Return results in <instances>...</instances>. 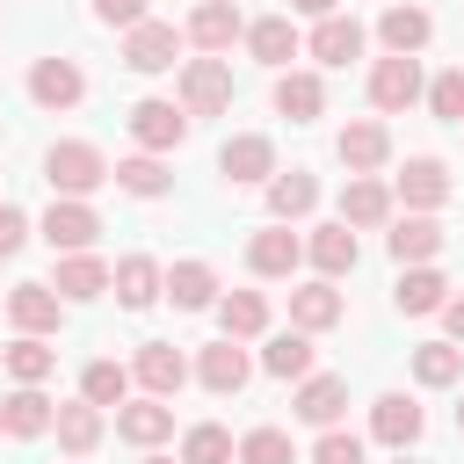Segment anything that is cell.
I'll list each match as a JSON object with an SVG mask.
<instances>
[{"mask_svg": "<svg viewBox=\"0 0 464 464\" xmlns=\"http://www.w3.org/2000/svg\"><path fill=\"white\" fill-rule=\"evenodd\" d=\"M44 181H51L58 196L87 203V196L109 181V160H102V145H87V138H58V145L44 152Z\"/></svg>", "mask_w": 464, "mask_h": 464, "instance_id": "obj_1", "label": "cell"}, {"mask_svg": "<svg viewBox=\"0 0 464 464\" xmlns=\"http://www.w3.org/2000/svg\"><path fill=\"white\" fill-rule=\"evenodd\" d=\"M232 109V65L225 58H188L181 65V116H225Z\"/></svg>", "mask_w": 464, "mask_h": 464, "instance_id": "obj_2", "label": "cell"}, {"mask_svg": "<svg viewBox=\"0 0 464 464\" xmlns=\"http://www.w3.org/2000/svg\"><path fill=\"white\" fill-rule=\"evenodd\" d=\"M239 36H246V14H239L232 0H196V7H188V22H181V44H196L203 58L232 51Z\"/></svg>", "mask_w": 464, "mask_h": 464, "instance_id": "obj_3", "label": "cell"}, {"mask_svg": "<svg viewBox=\"0 0 464 464\" xmlns=\"http://www.w3.org/2000/svg\"><path fill=\"white\" fill-rule=\"evenodd\" d=\"M44 246L51 254H87L94 239H102V218H94V203H72V196H58L51 210H44Z\"/></svg>", "mask_w": 464, "mask_h": 464, "instance_id": "obj_4", "label": "cell"}, {"mask_svg": "<svg viewBox=\"0 0 464 464\" xmlns=\"http://www.w3.org/2000/svg\"><path fill=\"white\" fill-rule=\"evenodd\" d=\"M428 87H420V58H377L370 65V109H384V116H399V109H413Z\"/></svg>", "mask_w": 464, "mask_h": 464, "instance_id": "obj_5", "label": "cell"}, {"mask_svg": "<svg viewBox=\"0 0 464 464\" xmlns=\"http://www.w3.org/2000/svg\"><path fill=\"white\" fill-rule=\"evenodd\" d=\"M218 174H225L232 188H254V181H268V174H276V145H268L261 130H239V138H225V145H218Z\"/></svg>", "mask_w": 464, "mask_h": 464, "instance_id": "obj_6", "label": "cell"}, {"mask_svg": "<svg viewBox=\"0 0 464 464\" xmlns=\"http://www.w3.org/2000/svg\"><path fill=\"white\" fill-rule=\"evenodd\" d=\"M109 290H116V304H123V312H152V304H160V290H167V268H160L152 254H123V261L109 268Z\"/></svg>", "mask_w": 464, "mask_h": 464, "instance_id": "obj_7", "label": "cell"}, {"mask_svg": "<svg viewBox=\"0 0 464 464\" xmlns=\"http://www.w3.org/2000/svg\"><path fill=\"white\" fill-rule=\"evenodd\" d=\"M7 319H14V334L51 341V334H58V319H65V297H58L51 283H14V290H7Z\"/></svg>", "mask_w": 464, "mask_h": 464, "instance_id": "obj_8", "label": "cell"}, {"mask_svg": "<svg viewBox=\"0 0 464 464\" xmlns=\"http://www.w3.org/2000/svg\"><path fill=\"white\" fill-rule=\"evenodd\" d=\"M290 413L304 420V428H341V413H348V377H297V399H290Z\"/></svg>", "mask_w": 464, "mask_h": 464, "instance_id": "obj_9", "label": "cell"}, {"mask_svg": "<svg viewBox=\"0 0 464 464\" xmlns=\"http://www.w3.org/2000/svg\"><path fill=\"white\" fill-rule=\"evenodd\" d=\"M174 51H181V29L174 22H138V29H123V65L130 72H167L174 65Z\"/></svg>", "mask_w": 464, "mask_h": 464, "instance_id": "obj_10", "label": "cell"}, {"mask_svg": "<svg viewBox=\"0 0 464 464\" xmlns=\"http://www.w3.org/2000/svg\"><path fill=\"white\" fill-rule=\"evenodd\" d=\"M130 138H138L152 160H160V152H174V145L188 138V116H181V102H160V94H152V102H138V109H130Z\"/></svg>", "mask_w": 464, "mask_h": 464, "instance_id": "obj_11", "label": "cell"}, {"mask_svg": "<svg viewBox=\"0 0 464 464\" xmlns=\"http://www.w3.org/2000/svg\"><path fill=\"white\" fill-rule=\"evenodd\" d=\"M130 377L145 384V399H174V392L188 384V355H181L174 341H145L138 362H130Z\"/></svg>", "mask_w": 464, "mask_h": 464, "instance_id": "obj_12", "label": "cell"}, {"mask_svg": "<svg viewBox=\"0 0 464 464\" xmlns=\"http://www.w3.org/2000/svg\"><path fill=\"white\" fill-rule=\"evenodd\" d=\"M246 377H254V362H246V348H239V341H210V348L196 355V384H203L210 399L246 392Z\"/></svg>", "mask_w": 464, "mask_h": 464, "instance_id": "obj_13", "label": "cell"}, {"mask_svg": "<svg viewBox=\"0 0 464 464\" xmlns=\"http://www.w3.org/2000/svg\"><path fill=\"white\" fill-rule=\"evenodd\" d=\"M80 94H87V72L72 58H36L29 65V102L36 109H72Z\"/></svg>", "mask_w": 464, "mask_h": 464, "instance_id": "obj_14", "label": "cell"}, {"mask_svg": "<svg viewBox=\"0 0 464 464\" xmlns=\"http://www.w3.org/2000/svg\"><path fill=\"white\" fill-rule=\"evenodd\" d=\"M399 196H406V210H442L450 203V167L435 160V152H413L406 167H399Z\"/></svg>", "mask_w": 464, "mask_h": 464, "instance_id": "obj_15", "label": "cell"}, {"mask_svg": "<svg viewBox=\"0 0 464 464\" xmlns=\"http://www.w3.org/2000/svg\"><path fill=\"white\" fill-rule=\"evenodd\" d=\"M297 261H304V239H297L290 225H261V232L246 239V268L268 276V283H276V276H297Z\"/></svg>", "mask_w": 464, "mask_h": 464, "instance_id": "obj_16", "label": "cell"}, {"mask_svg": "<svg viewBox=\"0 0 464 464\" xmlns=\"http://www.w3.org/2000/svg\"><path fill=\"white\" fill-rule=\"evenodd\" d=\"M304 261L319 268V283H341V276H355V261H362V246H355V232L334 218V225H319L312 239H304Z\"/></svg>", "mask_w": 464, "mask_h": 464, "instance_id": "obj_17", "label": "cell"}, {"mask_svg": "<svg viewBox=\"0 0 464 464\" xmlns=\"http://www.w3.org/2000/svg\"><path fill=\"white\" fill-rule=\"evenodd\" d=\"M420 428H428V413H420L406 392H384V399L370 406V435H377L384 450H413V442H420Z\"/></svg>", "mask_w": 464, "mask_h": 464, "instance_id": "obj_18", "label": "cell"}, {"mask_svg": "<svg viewBox=\"0 0 464 464\" xmlns=\"http://www.w3.org/2000/svg\"><path fill=\"white\" fill-rule=\"evenodd\" d=\"M384 246H392V261H399V268H420V261H435V254H442V225H435L428 210H406V218L384 232Z\"/></svg>", "mask_w": 464, "mask_h": 464, "instance_id": "obj_19", "label": "cell"}, {"mask_svg": "<svg viewBox=\"0 0 464 464\" xmlns=\"http://www.w3.org/2000/svg\"><path fill=\"white\" fill-rule=\"evenodd\" d=\"M116 435L130 450H160L174 435V406L167 399H130V406H116Z\"/></svg>", "mask_w": 464, "mask_h": 464, "instance_id": "obj_20", "label": "cell"}, {"mask_svg": "<svg viewBox=\"0 0 464 464\" xmlns=\"http://www.w3.org/2000/svg\"><path fill=\"white\" fill-rule=\"evenodd\" d=\"M239 44H246V58H254V65H276V72L304 51V44H297V29H290V14H261V22H246V36H239Z\"/></svg>", "mask_w": 464, "mask_h": 464, "instance_id": "obj_21", "label": "cell"}, {"mask_svg": "<svg viewBox=\"0 0 464 464\" xmlns=\"http://www.w3.org/2000/svg\"><path fill=\"white\" fill-rule=\"evenodd\" d=\"M334 152H341V167H348V174H377V167L392 160V130H384L377 116H362V123H348V130H341V145H334Z\"/></svg>", "mask_w": 464, "mask_h": 464, "instance_id": "obj_22", "label": "cell"}, {"mask_svg": "<svg viewBox=\"0 0 464 464\" xmlns=\"http://www.w3.org/2000/svg\"><path fill=\"white\" fill-rule=\"evenodd\" d=\"M261 188H268V218H276V225H290V218H312V210H319V181H312L304 167H290V174L276 167Z\"/></svg>", "mask_w": 464, "mask_h": 464, "instance_id": "obj_23", "label": "cell"}, {"mask_svg": "<svg viewBox=\"0 0 464 464\" xmlns=\"http://www.w3.org/2000/svg\"><path fill=\"white\" fill-rule=\"evenodd\" d=\"M392 218V188L377 181V174H348V188H341V225L348 232H370V225H384Z\"/></svg>", "mask_w": 464, "mask_h": 464, "instance_id": "obj_24", "label": "cell"}, {"mask_svg": "<svg viewBox=\"0 0 464 464\" xmlns=\"http://www.w3.org/2000/svg\"><path fill=\"white\" fill-rule=\"evenodd\" d=\"M51 290H58L65 304H87V297H102V290H109V261H102V254H58Z\"/></svg>", "mask_w": 464, "mask_h": 464, "instance_id": "obj_25", "label": "cell"}, {"mask_svg": "<svg viewBox=\"0 0 464 464\" xmlns=\"http://www.w3.org/2000/svg\"><path fill=\"white\" fill-rule=\"evenodd\" d=\"M341 319H348V304H341L334 283H297V290H290V326H297V334H326V326H341Z\"/></svg>", "mask_w": 464, "mask_h": 464, "instance_id": "obj_26", "label": "cell"}, {"mask_svg": "<svg viewBox=\"0 0 464 464\" xmlns=\"http://www.w3.org/2000/svg\"><path fill=\"white\" fill-rule=\"evenodd\" d=\"M51 399H44V384H14L7 399H0V435H14V442H29V435H44L51 428Z\"/></svg>", "mask_w": 464, "mask_h": 464, "instance_id": "obj_27", "label": "cell"}, {"mask_svg": "<svg viewBox=\"0 0 464 464\" xmlns=\"http://www.w3.org/2000/svg\"><path fill=\"white\" fill-rule=\"evenodd\" d=\"M428 36H435L428 7H384V14H377V44H384V58H413Z\"/></svg>", "mask_w": 464, "mask_h": 464, "instance_id": "obj_28", "label": "cell"}, {"mask_svg": "<svg viewBox=\"0 0 464 464\" xmlns=\"http://www.w3.org/2000/svg\"><path fill=\"white\" fill-rule=\"evenodd\" d=\"M276 116H290V123L326 116V80L319 72H276Z\"/></svg>", "mask_w": 464, "mask_h": 464, "instance_id": "obj_29", "label": "cell"}, {"mask_svg": "<svg viewBox=\"0 0 464 464\" xmlns=\"http://www.w3.org/2000/svg\"><path fill=\"white\" fill-rule=\"evenodd\" d=\"M304 51H312L319 65H348V58H362V22H355V14H326Z\"/></svg>", "mask_w": 464, "mask_h": 464, "instance_id": "obj_30", "label": "cell"}, {"mask_svg": "<svg viewBox=\"0 0 464 464\" xmlns=\"http://www.w3.org/2000/svg\"><path fill=\"white\" fill-rule=\"evenodd\" d=\"M109 181H116L123 196H138V203H152V196H167V188H174L167 160H152V152H130V160H116V167H109Z\"/></svg>", "mask_w": 464, "mask_h": 464, "instance_id": "obj_31", "label": "cell"}, {"mask_svg": "<svg viewBox=\"0 0 464 464\" xmlns=\"http://www.w3.org/2000/svg\"><path fill=\"white\" fill-rule=\"evenodd\" d=\"M167 297H174L181 312H210V304H218V268H210V261H174V268H167Z\"/></svg>", "mask_w": 464, "mask_h": 464, "instance_id": "obj_32", "label": "cell"}, {"mask_svg": "<svg viewBox=\"0 0 464 464\" xmlns=\"http://www.w3.org/2000/svg\"><path fill=\"white\" fill-rule=\"evenodd\" d=\"M218 319H225V341H254V334H268V297L261 290H225Z\"/></svg>", "mask_w": 464, "mask_h": 464, "instance_id": "obj_33", "label": "cell"}, {"mask_svg": "<svg viewBox=\"0 0 464 464\" xmlns=\"http://www.w3.org/2000/svg\"><path fill=\"white\" fill-rule=\"evenodd\" d=\"M51 428H58V450H65V457H87V450L102 442V406L72 399V406H58V413H51Z\"/></svg>", "mask_w": 464, "mask_h": 464, "instance_id": "obj_34", "label": "cell"}, {"mask_svg": "<svg viewBox=\"0 0 464 464\" xmlns=\"http://www.w3.org/2000/svg\"><path fill=\"white\" fill-rule=\"evenodd\" d=\"M0 362H7V377H14V384H44V377L58 370V348H51V341H36V334H22V341H7V348H0Z\"/></svg>", "mask_w": 464, "mask_h": 464, "instance_id": "obj_35", "label": "cell"}, {"mask_svg": "<svg viewBox=\"0 0 464 464\" xmlns=\"http://www.w3.org/2000/svg\"><path fill=\"white\" fill-rule=\"evenodd\" d=\"M442 297H450V283H442L428 261H420V268H406V276H399V290H392V304H399V312H413V319H420V312H442Z\"/></svg>", "mask_w": 464, "mask_h": 464, "instance_id": "obj_36", "label": "cell"}, {"mask_svg": "<svg viewBox=\"0 0 464 464\" xmlns=\"http://www.w3.org/2000/svg\"><path fill=\"white\" fill-rule=\"evenodd\" d=\"M413 377H420L428 392L457 384V377H464V348H457V341H420V348H413Z\"/></svg>", "mask_w": 464, "mask_h": 464, "instance_id": "obj_37", "label": "cell"}, {"mask_svg": "<svg viewBox=\"0 0 464 464\" xmlns=\"http://www.w3.org/2000/svg\"><path fill=\"white\" fill-rule=\"evenodd\" d=\"M261 370H268V377H312V334H297V326L276 334V341L261 348Z\"/></svg>", "mask_w": 464, "mask_h": 464, "instance_id": "obj_38", "label": "cell"}, {"mask_svg": "<svg viewBox=\"0 0 464 464\" xmlns=\"http://www.w3.org/2000/svg\"><path fill=\"white\" fill-rule=\"evenodd\" d=\"M123 392H130V370H123V362L102 355V362L80 370V399H87V406H123Z\"/></svg>", "mask_w": 464, "mask_h": 464, "instance_id": "obj_39", "label": "cell"}, {"mask_svg": "<svg viewBox=\"0 0 464 464\" xmlns=\"http://www.w3.org/2000/svg\"><path fill=\"white\" fill-rule=\"evenodd\" d=\"M181 464H232V435H225L218 420H196V428L181 435Z\"/></svg>", "mask_w": 464, "mask_h": 464, "instance_id": "obj_40", "label": "cell"}, {"mask_svg": "<svg viewBox=\"0 0 464 464\" xmlns=\"http://www.w3.org/2000/svg\"><path fill=\"white\" fill-rule=\"evenodd\" d=\"M232 457H239V464H297V450H290V435H283V428H246Z\"/></svg>", "mask_w": 464, "mask_h": 464, "instance_id": "obj_41", "label": "cell"}, {"mask_svg": "<svg viewBox=\"0 0 464 464\" xmlns=\"http://www.w3.org/2000/svg\"><path fill=\"white\" fill-rule=\"evenodd\" d=\"M428 109H435L442 123H464V65L435 72V87H428Z\"/></svg>", "mask_w": 464, "mask_h": 464, "instance_id": "obj_42", "label": "cell"}, {"mask_svg": "<svg viewBox=\"0 0 464 464\" xmlns=\"http://www.w3.org/2000/svg\"><path fill=\"white\" fill-rule=\"evenodd\" d=\"M312 464H362V435H348V428H326V435L312 442Z\"/></svg>", "mask_w": 464, "mask_h": 464, "instance_id": "obj_43", "label": "cell"}, {"mask_svg": "<svg viewBox=\"0 0 464 464\" xmlns=\"http://www.w3.org/2000/svg\"><path fill=\"white\" fill-rule=\"evenodd\" d=\"M22 239H29V210L0 203V261H14V254H22Z\"/></svg>", "mask_w": 464, "mask_h": 464, "instance_id": "obj_44", "label": "cell"}, {"mask_svg": "<svg viewBox=\"0 0 464 464\" xmlns=\"http://www.w3.org/2000/svg\"><path fill=\"white\" fill-rule=\"evenodd\" d=\"M94 22H109V29H138V22H145V0H94Z\"/></svg>", "mask_w": 464, "mask_h": 464, "instance_id": "obj_45", "label": "cell"}, {"mask_svg": "<svg viewBox=\"0 0 464 464\" xmlns=\"http://www.w3.org/2000/svg\"><path fill=\"white\" fill-rule=\"evenodd\" d=\"M442 326H450V341H464V290L442 297Z\"/></svg>", "mask_w": 464, "mask_h": 464, "instance_id": "obj_46", "label": "cell"}, {"mask_svg": "<svg viewBox=\"0 0 464 464\" xmlns=\"http://www.w3.org/2000/svg\"><path fill=\"white\" fill-rule=\"evenodd\" d=\"M297 14H312V22H326V14H341V0H290Z\"/></svg>", "mask_w": 464, "mask_h": 464, "instance_id": "obj_47", "label": "cell"}, {"mask_svg": "<svg viewBox=\"0 0 464 464\" xmlns=\"http://www.w3.org/2000/svg\"><path fill=\"white\" fill-rule=\"evenodd\" d=\"M457 435H464V399H457Z\"/></svg>", "mask_w": 464, "mask_h": 464, "instance_id": "obj_48", "label": "cell"}, {"mask_svg": "<svg viewBox=\"0 0 464 464\" xmlns=\"http://www.w3.org/2000/svg\"><path fill=\"white\" fill-rule=\"evenodd\" d=\"M145 464H174V457H145Z\"/></svg>", "mask_w": 464, "mask_h": 464, "instance_id": "obj_49", "label": "cell"}, {"mask_svg": "<svg viewBox=\"0 0 464 464\" xmlns=\"http://www.w3.org/2000/svg\"><path fill=\"white\" fill-rule=\"evenodd\" d=\"M399 464H413V457H406V450H399Z\"/></svg>", "mask_w": 464, "mask_h": 464, "instance_id": "obj_50", "label": "cell"}]
</instances>
